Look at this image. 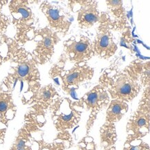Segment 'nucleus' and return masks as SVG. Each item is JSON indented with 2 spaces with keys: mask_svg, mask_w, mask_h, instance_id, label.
<instances>
[{
  "mask_svg": "<svg viewBox=\"0 0 150 150\" xmlns=\"http://www.w3.org/2000/svg\"><path fill=\"white\" fill-rule=\"evenodd\" d=\"M112 22L106 13H102V18L98 23L96 35L92 41L94 55L104 59H108L116 52V44L113 40Z\"/></svg>",
  "mask_w": 150,
  "mask_h": 150,
  "instance_id": "nucleus-1",
  "label": "nucleus"
},
{
  "mask_svg": "<svg viewBox=\"0 0 150 150\" xmlns=\"http://www.w3.org/2000/svg\"><path fill=\"white\" fill-rule=\"evenodd\" d=\"M65 55L75 64L85 63L94 56L92 41L86 36H73L63 43Z\"/></svg>",
  "mask_w": 150,
  "mask_h": 150,
  "instance_id": "nucleus-2",
  "label": "nucleus"
},
{
  "mask_svg": "<svg viewBox=\"0 0 150 150\" xmlns=\"http://www.w3.org/2000/svg\"><path fill=\"white\" fill-rule=\"evenodd\" d=\"M113 81L109 84V91L113 99L121 101H131L139 93L140 86L129 73L115 74Z\"/></svg>",
  "mask_w": 150,
  "mask_h": 150,
  "instance_id": "nucleus-3",
  "label": "nucleus"
},
{
  "mask_svg": "<svg viewBox=\"0 0 150 150\" xmlns=\"http://www.w3.org/2000/svg\"><path fill=\"white\" fill-rule=\"evenodd\" d=\"M69 7L73 12L78 13L79 27L86 29L98 24L102 18V13L99 11L98 2L96 1H69Z\"/></svg>",
  "mask_w": 150,
  "mask_h": 150,
  "instance_id": "nucleus-4",
  "label": "nucleus"
},
{
  "mask_svg": "<svg viewBox=\"0 0 150 150\" xmlns=\"http://www.w3.org/2000/svg\"><path fill=\"white\" fill-rule=\"evenodd\" d=\"M42 11L47 17L49 26L56 34L65 36L71 25V16L63 7L45 2Z\"/></svg>",
  "mask_w": 150,
  "mask_h": 150,
  "instance_id": "nucleus-5",
  "label": "nucleus"
},
{
  "mask_svg": "<svg viewBox=\"0 0 150 150\" xmlns=\"http://www.w3.org/2000/svg\"><path fill=\"white\" fill-rule=\"evenodd\" d=\"M93 74V69L86 63L76 64L64 74L62 81L65 86L70 87L78 85L84 81L90 79Z\"/></svg>",
  "mask_w": 150,
  "mask_h": 150,
  "instance_id": "nucleus-6",
  "label": "nucleus"
},
{
  "mask_svg": "<svg viewBox=\"0 0 150 150\" xmlns=\"http://www.w3.org/2000/svg\"><path fill=\"white\" fill-rule=\"evenodd\" d=\"M108 10L111 14V18H113L112 29L122 31L127 26V16L125 9L123 6L122 1H106Z\"/></svg>",
  "mask_w": 150,
  "mask_h": 150,
  "instance_id": "nucleus-7",
  "label": "nucleus"
},
{
  "mask_svg": "<svg viewBox=\"0 0 150 150\" xmlns=\"http://www.w3.org/2000/svg\"><path fill=\"white\" fill-rule=\"evenodd\" d=\"M57 34L51 29L45 30L42 36V39L37 46V52L42 61H47L51 57L54 47L58 42Z\"/></svg>",
  "mask_w": 150,
  "mask_h": 150,
  "instance_id": "nucleus-8",
  "label": "nucleus"
},
{
  "mask_svg": "<svg viewBox=\"0 0 150 150\" xmlns=\"http://www.w3.org/2000/svg\"><path fill=\"white\" fill-rule=\"evenodd\" d=\"M108 99V94L103 89L98 87L94 88L84 97V101L86 106L91 109L100 108L104 104L107 103Z\"/></svg>",
  "mask_w": 150,
  "mask_h": 150,
  "instance_id": "nucleus-9",
  "label": "nucleus"
},
{
  "mask_svg": "<svg viewBox=\"0 0 150 150\" xmlns=\"http://www.w3.org/2000/svg\"><path fill=\"white\" fill-rule=\"evenodd\" d=\"M127 104L125 101L118 99L113 100L107 110V122L113 123L120 120L122 115L127 111Z\"/></svg>",
  "mask_w": 150,
  "mask_h": 150,
  "instance_id": "nucleus-10",
  "label": "nucleus"
},
{
  "mask_svg": "<svg viewBox=\"0 0 150 150\" xmlns=\"http://www.w3.org/2000/svg\"><path fill=\"white\" fill-rule=\"evenodd\" d=\"M11 9L13 13L20 15L18 20H20L21 24L30 22L31 20V11L25 4L13 2V5H11Z\"/></svg>",
  "mask_w": 150,
  "mask_h": 150,
  "instance_id": "nucleus-11",
  "label": "nucleus"
},
{
  "mask_svg": "<svg viewBox=\"0 0 150 150\" xmlns=\"http://www.w3.org/2000/svg\"><path fill=\"white\" fill-rule=\"evenodd\" d=\"M134 128H135L136 131L141 130V129L145 128L146 129H149V115H147V113H140L134 118L132 122Z\"/></svg>",
  "mask_w": 150,
  "mask_h": 150,
  "instance_id": "nucleus-12",
  "label": "nucleus"
},
{
  "mask_svg": "<svg viewBox=\"0 0 150 150\" xmlns=\"http://www.w3.org/2000/svg\"><path fill=\"white\" fill-rule=\"evenodd\" d=\"M30 68L29 65H28L27 63H21L19 65L18 68H17V74L20 77H25L28 74V73L30 72Z\"/></svg>",
  "mask_w": 150,
  "mask_h": 150,
  "instance_id": "nucleus-13",
  "label": "nucleus"
},
{
  "mask_svg": "<svg viewBox=\"0 0 150 150\" xmlns=\"http://www.w3.org/2000/svg\"><path fill=\"white\" fill-rule=\"evenodd\" d=\"M73 118H74V113H71L70 114L67 115H62V124H63L64 123V126H66L67 123L71 122V121L73 120Z\"/></svg>",
  "mask_w": 150,
  "mask_h": 150,
  "instance_id": "nucleus-14",
  "label": "nucleus"
},
{
  "mask_svg": "<svg viewBox=\"0 0 150 150\" xmlns=\"http://www.w3.org/2000/svg\"><path fill=\"white\" fill-rule=\"evenodd\" d=\"M8 108V104L5 101H1L0 102V113L5 112Z\"/></svg>",
  "mask_w": 150,
  "mask_h": 150,
  "instance_id": "nucleus-15",
  "label": "nucleus"
},
{
  "mask_svg": "<svg viewBox=\"0 0 150 150\" xmlns=\"http://www.w3.org/2000/svg\"><path fill=\"white\" fill-rule=\"evenodd\" d=\"M24 147H25V141H24V140H20V141L18 142V143H17V149H22V148H24Z\"/></svg>",
  "mask_w": 150,
  "mask_h": 150,
  "instance_id": "nucleus-16",
  "label": "nucleus"
},
{
  "mask_svg": "<svg viewBox=\"0 0 150 150\" xmlns=\"http://www.w3.org/2000/svg\"><path fill=\"white\" fill-rule=\"evenodd\" d=\"M51 96V93L49 90H46L43 93V97L45 99H49Z\"/></svg>",
  "mask_w": 150,
  "mask_h": 150,
  "instance_id": "nucleus-17",
  "label": "nucleus"
},
{
  "mask_svg": "<svg viewBox=\"0 0 150 150\" xmlns=\"http://www.w3.org/2000/svg\"><path fill=\"white\" fill-rule=\"evenodd\" d=\"M23 87H24V83L23 81H21V86H20V92L22 91Z\"/></svg>",
  "mask_w": 150,
  "mask_h": 150,
  "instance_id": "nucleus-18",
  "label": "nucleus"
},
{
  "mask_svg": "<svg viewBox=\"0 0 150 150\" xmlns=\"http://www.w3.org/2000/svg\"><path fill=\"white\" fill-rule=\"evenodd\" d=\"M17 150H25L24 148H22V149H18Z\"/></svg>",
  "mask_w": 150,
  "mask_h": 150,
  "instance_id": "nucleus-19",
  "label": "nucleus"
},
{
  "mask_svg": "<svg viewBox=\"0 0 150 150\" xmlns=\"http://www.w3.org/2000/svg\"><path fill=\"white\" fill-rule=\"evenodd\" d=\"M0 45H1V42H0Z\"/></svg>",
  "mask_w": 150,
  "mask_h": 150,
  "instance_id": "nucleus-20",
  "label": "nucleus"
}]
</instances>
